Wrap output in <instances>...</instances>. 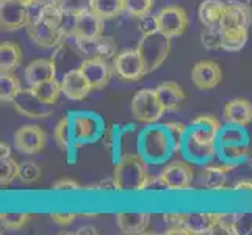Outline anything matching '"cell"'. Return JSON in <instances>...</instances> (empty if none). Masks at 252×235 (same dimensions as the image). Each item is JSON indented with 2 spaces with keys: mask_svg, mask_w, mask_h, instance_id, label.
<instances>
[{
  "mask_svg": "<svg viewBox=\"0 0 252 235\" xmlns=\"http://www.w3.org/2000/svg\"><path fill=\"white\" fill-rule=\"evenodd\" d=\"M52 190L55 191H79V190H85L79 182L74 180V179H58L55 184H52Z\"/></svg>",
  "mask_w": 252,
  "mask_h": 235,
  "instance_id": "44",
  "label": "cell"
},
{
  "mask_svg": "<svg viewBox=\"0 0 252 235\" xmlns=\"http://www.w3.org/2000/svg\"><path fill=\"white\" fill-rule=\"evenodd\" d=\"M218 154L227 163H240L249 157L248 143H222L218 146Z\"/></svg>",
  "mask_w": 252,
  "mask_h": 235,
  "instance_id": "30",
  "label": "cell"
},
{
  "mask_svg": "<svg viewBox=\"0 0 252 235\" xmlns=\"http://www.w3.org/2000/svg\"><path fill=\"white\" fill-rule=\"evenodd\" d=\"M118 229L123 234L138 235L149 228L152 216L147 212H119L115 216Z\"/></svg>",
  "mask_w": 252,
  "mask_h": 235,
  "instance_id": "23",
  "label": "cell"
},
{
  "mask_svg": "<svg viewBox=\"0 0 252 235\" xmlns=\"http://www.w3.org/2000/svg\"><path fill=\"white\" fill-rule=\"evenodd\" d=\"M54 141L62 151H69L72 140V129H71V116H64L57 123L54 129Z\"/></svg>",
  "mask_w": 252,
  "mask_h": 235,
  "instance_id": "32",
  "label": "cell"
},
{
  "mask_svg": "<svg viewBox=\"0 0 252 235\" xmlns=\"http://www.w3.org/2000/svg\"><path fill=\"white\" fill-rule=\"evenodd\" d=\"M130 111H132L135 121L147 126L157 124L166 113L158 99L157 91L152 88H143L133 96L132 103H130Z\"/></svg>",
  "mask_w": 252,
  "mask_h": 235,
  "instance_id": "6",
  "label": "cell"
},
{
  "mask_svg": "<svg viewBox=\"0 0 252 235\" xmlns=\"http://www.w3.org/2000/svg\"><path fill=\"white\" fill-rule=\"evenodd\" d=\"M63 17L62 6H46L39 8L38 16L25 27L27 36L39 49H55L63 44L66 39L60 30V22Z\"/></svg>",
  "mask_w": 252,
  "mask_h": 235,
  "instance_id": "3",
  "label": "cell"
},
{
  "mask_svg": "<svg viewBox=\"0 0 252 235\" xmlns=\"http://www.w3.org/2000/svg\"><path fill=\"white\" fill-rule=\"evenodd\" d=\"M202 46L208 50L222 49L224 41V32L220 29V25H212V27H205L201 34Z\"/></svg>",
  "mask_w": 252,
  "mask_h": 235,
  "instance_id": "36",
  "label": "cell"
},
{
  "mask_svg": "<svg viewBox=\"0 0 252 235\" xmlns=\"http://www.w3.org/2000/svg\"><path fill=\"white\" fill-rule=\"evenodd\" d=\"M246 3H248V5H249L251 8H252V0H246Z\"/></svg>",
  "mask_w": 252,
  "mask_h": 235,
  "instance_id": "50",
  "label": "cell"
},
{
  "mask_svg": "<svg viewBox=\"0 0 252 235\" xmlns=\"http://www.w3.org/2000/svg\"><path fill=\"white\" fill-rule=\"evenodd\" d=\"M30 220L32 215L25 212H2V215H0L2 228L8 231H19L24 226H27Z\"/></svg>",
  "mask_w": 252,
  "mask_h": 235,
  "instance_id": "34",
  "label": "cell"
},
{
  "mask_svg": "<svg viewBox=\"0 0 252 235\" xmlns=\"http://www.w3.org/2000/svg\"><path fill=\"white\" fill-rule=\"evenodd\" d=\"M32 90L34 91V94H36L42 102L47 103V105H50V107L55 105L60 99V94H63L62 82H58L57 78L38 83V85H33Z\"/></svg>",
  "mask_w": 252,
  "mask_h": 235,
  "instance_id": "29",
  "label": "cell"
},
{
  "mask_svg": "<svg viewBox=\"0 0 252 235\" xmlns=\"http://www.w3.org/2000/svg\"><path fill=\"white\" fill-rule=\"evenodd\" d=\"M246 127H240V126H233L229 124L227 127H222L220 136H218V143H248V134H246Z\"/></svg>",
  "mask_w": 252,
  "mask_h": 235,
  "instance_id": "37",
  "label": "cell"
},
{
  "mask_svg": "<svg viewBox=\"0 0 252 235\" xmlns=\"http://www.w3.org/2000/svg\"><path fill=\"white\" fill-rule=\"evenodd\" d=\"M94 0H62V6L64 11L69 13H83V11H88L93 8Z\"/></svg>",
  "mask_w": 252,
  "mask_h": 235,
  "instance_id": "42",
  "label": "cell"
},
{
  "mask_svg": "<svg viewBox=\"0 0 252 235\" xmlns=\"http://www.w3.org/2000/svg\"><path fill=\"white\" fill-rule=\"evenodd\" d=\"M21 90V82L14 72L0 71V101L5 103H11Z\"/></svg>",
  "mask_w": 252,
  "mask_h": 235,
  "instance_id": "28",
  "label": "cell"
},
{
  "mask_svg": "<svg viewBox=\"0 0 252 235\" xmlns=\"http://www.w3.org/2000/svg\"><path fill=\"white\" fill-rule=\"evenodd\" d=\"M221 123L213 115H199L188 124L184 140L185 157L191 163L204 165L213 160L218 154V136L221 132Z\"/></svg>",
  "mask_w": 252,
  "mask_h": 235,
  "instance_id": "1",
  "label": "cell"
},
{
  "mask_svg": "<svg viewBox=\"0 0 252 235\" xmlns=\"http://www.w3.org/2000/svg\"><path fill=\"white\" fill-rule=\"evenodd\" d=\"M191 80L199 90H213L222 80L221 66L213 60H201L191 69Z\"/></svg>",
  "mask_w": 252,
  "mask_h": 235,
  "instance_id": "15",
  "label": "cell"
},
{
  "mask_svg": "<svg viewBox=\"0 0 252 235\" xmlns=\"http://www.w3.org/2000/svg\"><path fill=\"white\" fill-rule=\"evenodd\" d=\"M136 49L143 58L146 72L151 74L166 62V58L171 52V38H168L166 34H163L161 32L143 34V38L138 42Z\"/></svg>",
  "mask_w": 252,
  "mask_h": 235,
  "instance_id": "5",
  "label": "cell"
},
{
  "mask_svg": "<svg viewBox=\"0 0 252 235\" xmlns=\"http://www.w3.org/2000/svg\"><path fill=\"white\" fill-rule=\"evenodd\" d=\"M21 163L16 162L13 157H3L0 159V185L6 187L16 179H19Z\"/></svg>",
  "mask_w": 252,
  "mask_h": 235,
  "instance_id": "33",
  "label": "cell"
},
{
  "mask_svg": "<svg viewBox=\"0 0 252 235\" xmlns=\"http://www.w3.org/2000/svg\"><path fill=\"white\" fill-rule=\"evenodd\" d=\"M158 27L168 38H179L185 33L188 27V14L182 6H166L157 13Z\"/></svg>",
  "mask_w": 252,
  "mask_h": 235,
  "instance_id": "13",
  "label": "cell"
},
{
  "mask_svg": "<svg viewBox=\"0 0 252 235\" xmlns=\"http://www.w3.org/2000/svg\"><path fill=\"white\" fill-rule=\"evenodd\" d=\"M75 46L86 58L111 60L118 55L116 41L103 34L94 39H75Z\"/></svg>",
  "mask_w": 252,
  "mask_h": 235,
  "instance_id": "16",
  "label": "cell"
},
{
  "mask_svg": "<svg viewBox=\"0 0 252 235\" xmlns=\"http://www.w3.org/2000/svg\"><path fill=\"white\" fill-rule=\"evenodd\" d=\"M75 234H97V231H95V228H93V226H83V228H80L79 231H77Z\"/></svg>",
  "mask_w": 252,
  "mask_h": 235,
  "instance_id": "49",
  "label": "cell"
},
{
  "mask_svg": "<svg viewBox=\"0 0 252 235\" xmlns=\"http://www.w3.org/2000/svg\"><path fill=\"white\" fill-rule=\"evenodd\" d=\"M157 96L161 102L164 111H176L182 105V102L185 101V93L182 90V86L176 82H164L160 83L157 88Z\"/></svg>",
  "mask_w": 252,
  "mask_h": 235,
  "instance_id": "25",
  "label": "cell"
},
{
  "mask_svg": "<svg viewBox=\"0 0 252 235\" xmlns=\"http://www.w3.org/2000/svg\"><path fill=\"white\" fill-rule=\"evenodd\" d=\"M216 231L224 234L237 235L240 234V213H215Z\"/></svg>",
  "mask_w": 252,
  "mask_h": 235,
  "instance_id": "35",
  "label": "cell"
},
{
  "mask_svg": "<svg viewBox=\"0 0 252 235\" xmlns=\"http://www.w3.org/2000/svg\"><path fill=\"white\" fill-rule=\"evenodd\" d=\"M169 130V134L174 140V144H176V152L179 149H182V146H184V140H185V135H187V130H188V126L182 124V123H176V121H168V123L163 124Z\"/></svg>",
  "mask_w": 252,
  "mask_h": 235,
  "instance_id": "41",
  "label": "cell"
},
{
  "mask_svg": "<svg viewBox=\"0 0 252 235\" xmlns=\"http://www.w3.org/2000/svg\"><path fill=\"white\" fill-rule=\"evenodd\" d=\"M3 157H11V147L6 143L0 144V159H3Z\"/></svg>",
  "mask_w": 252,
  "mask_h": 235,
  "instance_id": "48",
  "label": "cell"
},
{
  "mask_svg": "<svg viewBox=\"0 0 252 235\" xmlns=\"http://www.w3.org/2000/svg\"><path fill=\"white\" fill-rule=\"evenodd\" d=\"M22 62V50L16 42L6 41L0 46V71L14 72L21 66Z\"/></svg>",
  "mask_w": 252,
  "mask_h": 235,
  "instance_id": "27",
  "label": "cell"
},
{
  "mask_svg": "<svg viewBox=\"0 0 252 235\" xmlns=\"http://www.w3.org/2000/svg\"><path fill=\"white\" fill-rule=\"evenodd\" d=\"M138 30H140L141 34H149V33H155L160 32L158 27V17L157 14H146L143 17H140V24H138Z\"/></svg>",
  "mask_w": 252,
  "mask_h": 235,
  "instance_id": "43",
  "label": "cell"
},
{
  "mask_svg": "<svg viewBox=\"0 0 252 235\" xmlns=\"http://www.w3.org/2000/svg\"><path fill=\"white\" fill-rule=\"evenodd\" d=\"M47 135L36 124H24L14 134V147L17 152L25 155L39 154L46 147Z\"/></svg>",
  "mask_w": 252,
  "mask_h": 235,
  "instance_id": "11",
  "label": "cell"
},
{
  "mask_svg": "<svg viewBox=\"0 0 252 235\" xmlns=\"http://www.w3.org/2000/svg\"><path fill=\"white\" fill-rule=\"evenodd\" d=\"M11 103L14 110L19 113L21 116L29 118V119H44L52 115L50 105L44 103L36 94H34L32 86H29V88H25V90L22 88Z\"/></svg>",
  "mask_w": 252,
  "mask_h": 235,
  "instance_id": "12",
  "label": "cell"
},
{
  "mask_svg": "<svg viewBox=\"0 0 252 235\" xmlns=\"http://www.w3.org/2000/svg\"><path fill=\"white\" fill-rule=\"evenodd\" d=\"M182 224L187 228L189 235H208L216 232L215 213H208V212L184 213Z\"/></svg>",
  "mask_w": 252,
  "mask_h": 235,
  "instance_id": "24",
  "label": "cell"
},
{
  "mask_svg": "<svg viewBox=\"0 0 252 235\" xmlns=\"http://www.w3.org/2000/svg\"><path fill=\"white\" fill-rule=\"evenodd\" d=\"M138 151L149 163H164L176 152V144L164 126L149 124L138 138Z\"/></svg>",
  "mask_w": 252,
  "mask_h": 235,
  "instance_id": "4",
  "label": "cell"
},
{
  "mask_svg": "<svg viewBox=\"0 0 252 235\" xmlns=\"http://www.w3.org/2000/svg\"><path fill=\"white\" fill-rule=\"evenodd\" d=\"M233 191H238V193H252V179L245 177L237 180L232 187Z\"/></svg>",
  "mask_w": 252,
  "mask_h": 235,
  "instance_id": "46",
  "label": "cell"
},
{
  "mask_svg": "<svg viewBox=\"0 0 252 235\" xmlns=\"http://www.w3.org/2000/svg\"><path fill=\"white\" fill-rule=\"evenodd\" d=\"M224 119L227 124L248 127L252 124V103L248 99H232L225 102Z\"/></svg>",
  "mask_w": 252,
  "mask_h": 235,
  "instance_id": "22",
  "label": "cell"
},
{
  "mask_svg": "<svg viewBox=\"0 0 252 235\" xmlns=\"http://www.w3.org/2000/svg\"><path fill=\"white\" fill-rule=\"evenodd\" d=\"M2 2H6V0H0V3H2Z\"/></svg>",
  "mask_w": 252,
  "mask_h": 235,
  "instance_id": "51",
  "label": "cell"
},
{
  "mask_svg": "<svg viewBox=\"0 0 252 235\" xmlns=\"http://www.w3.org/2000/svg\"><path fill=\"white\" fill-rule=\"evenodd\" d=\"M251 22H252V8L248 3L230 2L225 3L222 17L220 21V29L224 33L249 32Z\"/></svg>",
  "mask_w": 252,
  "mask_h": 235,
  "instance_id": "10",
  "label": "cell"
},
{
  "mask_svg": "<svg viewBox=\"0 0 252 235\" xmlns=\"http://www.w3.org/2000/svg\"><path fill=\"white\" fill-rule=\"evenodd\" d=\"M103 21L93 10L77 14L74 39H94L103 34Z\"/></svg>",
  "mask_w": 252,
  "mask_h": 235,
  "instance_id": "19",
  "label": "cell"
},
{
  "mask_svg": "<svg viewBox=\"0 0 252 235\" xmlns=\"http://www.w3.org/2000/svg\"><path fill=\"white\" fill-rule=\"evenodd\" d=\"M248 42V32L241 33H224L222 49L227 52H238L246 46Z\"/></svg>",
  "mask_w": 252,
  "mask_h": 235,
  "instance_id": "39",
  "label": "cell"
},
{
  "mask_svg": "<svg viewBox=\"0 0 252 235\" xmlns=\"http://www.w3.org/2000/svg\"><path fill=\"white\" fill-rule=\"evenodd\" d=\"M79 69L86 77V80L90 82L93 91L105 88L111 80L113 72H115L113 65H110L108 60L103 58H85Z\"/></svg>",
  "mask_w": 252,
  "mask_h": 235,
  "instance_id": "14",
  "label": "cell"
},
{
  "mask_svg": "<svg viewBox=\"0 0 252 235\" xmlns=\"http://www.w3.org/2000/svg\"><path fill=\"white\" fill-rule=\"evenodd\" d=\"M155 182H158V176L149 174V162L140 152L124 154L113 172V184L119 193H138L152 187Z\"/></svg>",
  "mask_w": 252,
  "mask_h": 235,
  "instance_id": "2",
  "label": "cell"
},
{
  "mask_svg": "<svg viewBox=\"0 0 252 235\" xmlns=\"http://www.w3.org/2000/svg\"><path fill=\"white\" fill-rule=\"evenodd\" d=\"M194 182L193 165L185 160H174L163 167L158 174V184L169 191L189 190Z\"/></svg>",
  "mask_w": 252,
  "mask_h": 235,
  "instance_id": "7",
  "label": "cell"
},
{
  "mask_svg": "<svg viewBox=\"0 0 252 235\" xmlns=\"http://www.w3.org/2000/svg\"><path fill=\"white\" fill-rule=\"evenodd\" d=\"M41 177V168L38 167L36 162L32 160H25L21 163V169H19V180L24 184H33Z\"/></svg>",
  "mask_w": 252,
  "mask_h": 235,
  "instance_id": "40",
  "label": "cell"
},
{
  "mask_svg": "<svg viewBox=\"0 0 252 235\" xmlns=\"http://www.w3.org/2000/svg\"><path fill=\"white\" fill-rule=\"evenodd\" d=\"M24 77L27 80L29 86L38 85L47 80L57 78V65L54 58H38L33 60L29 66L25 67Z\"/></svg>",
  "mask_w": 252,
  "mask_h": 235,
  "instance_id": "21",
  "label": "cell"
},
{
  "mask_svg": "<svg viewBox=\"0 0 252 235\" xmlns=\"http://www.w3.org/2000/svg\"><path fill=\"white\" fill-rule=\"evenodd\" d=\"M224 8H225V3L222 0H204V2L199 5V10H197L199 21H201L204 27L220 25Z\"/></svg>",
  "mask_w": 252,
  "mask_h": 235,
  "instance_id": "26",
  "label": "cell"
},
{
  "mask_svg": "<svg viewBox=\"0 0 252 235\" xmlns=\"http://www.w3.org/2000/svg\"><path fill=\"white\" fill-rule=\"evenodd\" d=\"M32 6L24 0H6L0 5V25L5 32L25 29L32 22Z\"/></svg>",
  "mask_w": 252,
  "mask_h": 235,
  "instance_id": "8",
  "label": "cell"
},
{
  "mask_svg": "<svg viewBox=\"0 0 252 235\" xmlns=\"http://www.w3.org/2000/svg\"><path fill=\"white\" fill-rule=\"evenodd\" d=\"M235 163H222V165H207V167L201 171L199 176V182L201 187H204L208 191H221L225 188L227 184V176L229 172L235 169Z\"/></svg>",
  "mask_w": 252,
  "mask_h": 235,
  "instance_id": "18",
  "label": "cell"
},
{
  "mask_svg": "<svg viewBox=\"0 0 252 235\" xmlns=\"http://www.w3.org/2000/svg\"><path fill=\"white\" fill-rule=\"evenodd\" d=\"M77 216L79 215L71 213V212H55V213H50V220L58 226H69L77 220Z\"/></svg>",
  "mask_w": 252,
  "mask_h": 235,
  "instance_id": "45",
  "label": "cell"
},
{
  "mask_svg": "<svg viewBox=\"0 0 252 235\" xmlns=\"http://www.w3.org/2000/svg\"><path fill=\"white\" fill-rule=\"evenodd\" d=\"M155 0H124V13L133 17H143L154 10Z\"/></svg>",
  "mask_w": 252,
  "mask_h": 235,
  "instance_id": "38",
  "label": "cell"
},
{
  "mask_svg": "<svg viewBox=\"0 0 252 235\" xmlns=\"http://www.w3.org/2000/svg\"><path fill=\"white\" fill-rule=\"evenodd\" d=\"M71 129H72V140L75 144H85L95 140L100 132L99 119L94 115H86V113H77L71 118Z\"/></svg>",
  "mask_w": 252,
  "mask_h": 235,
  "instance_id": "17",
  "label": "cell"
},
{
  "mask_svg": "<svg viewBox=\"0 0 252 235\" xmlns=\"http://www.w3.org/2000/svg\"><path fill=\"white\" fill-rule=\"evenodd\" d=\"M91 10L103 21H110L124 11V0H94Z\"/></svg>",
  "mask_w": 252,
  "mask_h": 235,
  "instance_id": "31",
  "label": "cell"
},
{
  "mask_svg": "<svg viewBox=\"0 0 252 235\" xmlns=\"http://www.w3.org/2000/svg\"><path fill=\"white\" fill-rule=\"evenodd\" d=\"M32 8H46V6H60L62 0H24Z\"/></svg>",
  "mask_w": 252,
  "mask_h": 235,
  "instance_id": "47",
  "label": "cell"
},
{
  "mask_svg": "<svg viewBox=\"0 0 252 235\" xmlns=\"http://www.w3.org/2000/svg\"><path fill=\"white\" fill-rule=\"evenodd\" d=\"M62 91L69 101H83L88 98L93 88L80 69H71L62 80Z\"/></svg>",
  "mask_w": 252,
  "mask_h": 235,
  "instance_id": "20",
  "label": "cell"
},
{
  "mask_svg": "<svg viewBox=\"0 0 252 235\" xmlns=\"http://www.w3.org/2000/svg\"><path fill=\"white\" fill-rule=\"evenodd\" d=\"M113 67L119 78L126 82H138L147 72L138 49H126L113 58Z\"/></svg>",
  "mask_w": 252,
  "mask_h": 235,
  "instance_id": "9",
  "label": "cell"
}]
</instances>
